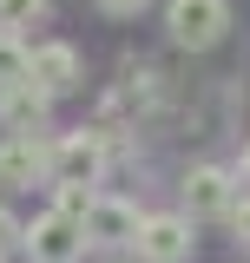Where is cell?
Segmentation results:
<instances>
[{
    "mask_svg": "<svg viewBox=\"0 0 250 263\" xmlns=\"http://www.w3.org/2000/svg\"><path fill=\"white\" fill-rule=\"evenodd\" d=\"M20 243H27L33 263H79V250H86V224L66 217V211H46V217H33V224L20 230Z\"/></svg>",
    "mask_w": 250,
    "mask_h": 263,
    "instance_id": "cell-1",
    "label": "cell"
},
{
    "mask_svg": "<svg viewBox=\"0 0 250 263\" xmlns=\"http://www.w3.org/2000/svg\"><path fill=\"white\" fill-rule=\"evenodd\" d=\"M165 27H171V40L178 46H218L224 27H230V7L224 0H171V13H165Z\"/></svg>",
    "mask_w": 250,
    "mask_h": 263,
    "instance_id": "cell-2",
    "label": "cell"
},
{
    "mask_svg": "<svg viewBox=\"0 0 250 263\" xmlns=\"http://www.w3.org/2000/svg\"><path fill=\"white\" fill-rule=\"evenodd\" d=\"M46 145L33 138V132H7L0 138V184L7 191H20V184H33V178H46Z\"/></svg>",
    "mask_w": 250,
    "mask_h": 263,
    "instance_id": "cell-3",
    "label": "cell"
},
{
    "mask_svg": "<svg viewBox=\"0 0 250 263\" xmlns=\"http://www.w3.org/2000/svg\"><path fill=\"white\" fill-rule=\"evenodd\" d=\"M132 243H138L145 263H185L191 257V224H185V217H145Z\"/></svg>",
    "mask_w": 250,
    "mask_h": 263,
    "instance_id": "cell-4",
    "label": "cell"
},
{
    "mask_svg": "<svg viewBox=\"0 0 250 263\" xmlns=\"http://www.w3.org/2000/svg\"><path fill=\"white\" fill-rule=\"evenodd\" d=\"M138 224H145V217H138L125 197H93V211H86V243H132Z\"/></svg>",
    "mask_w": 250,
    "mask_h": 263,
    "instance_id": "cell-5",
    "label": "cell"
},
{
    "mask_svg": "<svg viewBox=\"0 0 250 263\" xmlns=\"http://www.w3.org/2000/svg\"><path fill=\"white\" fill-rule=\"evenodd\" d=\"M46 105H53V92H40L33 79H20V86L0 92V125L7 132H40L46 125Z\"/></svg>",
    "mask_w": 250,
    "mask_h": 263,
    "instance_id": "cell-6",
    "label": "cell"
},
{
    "mask_svg": "<svg viewBox=\"0 0 250 263\" xmlns=\"http://www.w3.org/2000/svg\"><path fill=\"white\" fill-rule=\"evenodd\" d=\"M27 79L40 86V92H66V86H79V53H73L66 40H53V46H40V53H33Z\"/></svg>",
    "mask_w": 250,
    "mask_h": 263,
    "instance_id": "cell-7",
    "label": "cell"
},
{
    "mask_svg": "<svg viewBox=\"0 0 250 263\" xmlns=\"http://www.w3.org/2000/svg\"><path fill=\"white\" fill-rule=\"evenodd\" d=\"M99 164H105V152H99V138H86V132H73L60 152H53L60 184H99Z\"/></svg>",
    "mask_w": 250,
    "mask_h": 263,
    "instance_id": "cell-8",
    "label": "cell"
},
{
    "mask_svg": "<svg viewBox=\"0 0 250 263\" xmlns=\"http://www.w3.org/2000/svg\"><path fill=\"white\" fill-rule=\"evenodd\" d=\"M185 211L191 217H218V211H230V178H224L218 164H198L185 178Z\"/></svg>",
    "mask_w": 250,
    "mask_h": 263,
    "instance_id": "cell-9",
    "label": "cell"
},
{
    "mask_svg": "<svg viewBox=\"0 0 250 263\" xmlns=\"http://www.w3.org/2000/svg\"><path fill=\"white\" fill-rule=\"evenodd\" d=\"M27 66H33V53L13 40V33H0V92H7V86H20V79H27Z\"/></svg>",
    "mask_w": 250,
    "mask_h": 263,
    "instance_id": "cell-10",
    "label": "cell"
},
{
    "mask_svg": "<svg viewBox=\"0 0 250 263\" xmlns=\"http://www.w3.org/2000/svg\"><path fill=\"white\" fill-rule=\"evenodd\" d=\"M46 13V0H0V33H13V27H33Z\"/></svg>",
    "mask_w": 250,
    "mask_h": 263,
    "instance_id": "cell-11",
    "label": "cell"
},
{
    "mask_svg": "<svg viewBox=\"0 0 250 263\" xmlns=\"http://www.w3.org/2000/svg\"><path fill=\"white\" fill-rule=\"evenodd\" d=\"M53 211H66V217L86 224V211H93V184H60V204H53Z\"/></svg>",
    "mask_w": 250,
    "mask_h": 263,
    "instance_id": "cell-12",
    "label": "cell"
},
{
    "mask_svg": "<svg viewBox=\"0 0 250 263\" xmlns=\"http://www.w3.org/2000/svg\"><path fill=\"white\" fill-rule=\"evenodd\" d=\"M230 230H237V243L250 250V197H244V204H230Z\"/></svg>",
    "mask_w": 250,
    "mask_h": 263,
    "instance_id": "cell-13",
    "label": "cell"
},
{
    "mask_svg": "<svg viewBox=\"0 0 250 263\" xmlns=\"http://www.w3.org/2000/svg\"><path fill=\"white\" fill-rule=\"evenodd\" d=\"M13 237H20V224H13V211H7V204H0V250H7V243H13Z\"/></svg>",
    "mask_w": 250,
    "mask_h": 263,
    "instance_id": "cell-14",
    "label": "cell"
},
{
    "mask_svg": "<svg viewBox=\"0 0 250 263\" xmlns=\"http://www.w3.org/2000/svg\"><path fill=\"white\" fill-rule=\"evenodd\" d=\"M99 7H105V13H138L145 0H99Z\"/></svg>",
    "mask_w": 250,
    "mask_h": 263,
    "instance_id": "cell-15",
    "label": "cell"
},
{
    "mask_svg": "<svg viewBox=\"0 0 250 263\" xmlns=\"http://www.w3.org/2000/svg\"><path fill=\"white\" fill-rule=\"evenodd\" d=\"M237 178H244V184H250V145H244V158H237Z\"/></svg>",
    "mask_w": 250,
    "mask_h": 263,
    "instance_id": "cell-16",
    "label": "cell"
}]
</instances>
